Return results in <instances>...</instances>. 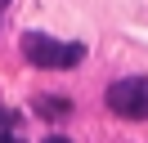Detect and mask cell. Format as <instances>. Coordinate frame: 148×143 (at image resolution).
Returning <instances> with one entry per match:
<instances>
[{"mask_svg":"<svg viewBox=\"0 0 148 143\" xmlns=\"http://www.w3.org/2000/svg\"><path fill=\"white\" fill-rule=\"evenodd\" d=\"M23 58H27L32 67H76V63L85 58V49L72 45V40H54V36H45V31H27L23 36Z\"/></svg>","mask_w":148,"mask_h":143,"instance_id":"cell-1","label":"cell"},{"mask_svg":"<svg viewBox=\"0 0 148 143\" xmlns=\"http://www.w3.org/2000/svg\"><path fill=\"white\" fill-rule=\"evenodd\" d=\"M108 112H117L121 121H148V76H121L103 94Z\"/></svg>","mask_w":148,"mask_h":143,"instance_id":"cell-2","label":"cell"},{"mask_svg":"<svg viewBox=\"0 0 148 143\" xmlns=\"http://www.w3.org/2000/svg\"><path fill=\"white\" fill-rule=\"evenodd\" d=\"M0 143H23V134H18V116H14V112H0Z\"/></svg>","mask_w":148,"mask_h":143,"instance_id":"cell-3","label":"cell"},{"mask_svg":"<svg viewBox=\"0 0 148 143\" xmlns=\"http://www.w3.org/2000/svg\"><path fill=\"white\" fill-rule=\"evenodd\" d=\"M40 107H45L40 116H67V112H72V103H67V98H40Z\"/></svg>","mask_w":148,"mask_h":143,"instance_id":"cell-4","label":"cell"},{"mask_svg":"<svg viewBox=\"0 0 148 143\" xmlns=\"http://www.w3.org/2000/svg\"><path fill=\"white\" fill-rule=\"evenodd\" d=\"M49 143H67V139H58V134H54V139H49Z\"/></svg>","mask_w":148,"mask_h":143,"instance_id":"cell-5","label":"cell"},{"mask_svg":"<svg viewBox=\"0 0 148 143\" xmlns=\"http://www.w3.org/2000/svg\"><path fill=\"white\" fill-rule=\"evenodd\" d=\"M5 5H9V0H0V9H5Z\"/></svg>","mask_w":148,"mask_h":143,"instance_id":"cell-6","label":"cell"}]
</instances>
